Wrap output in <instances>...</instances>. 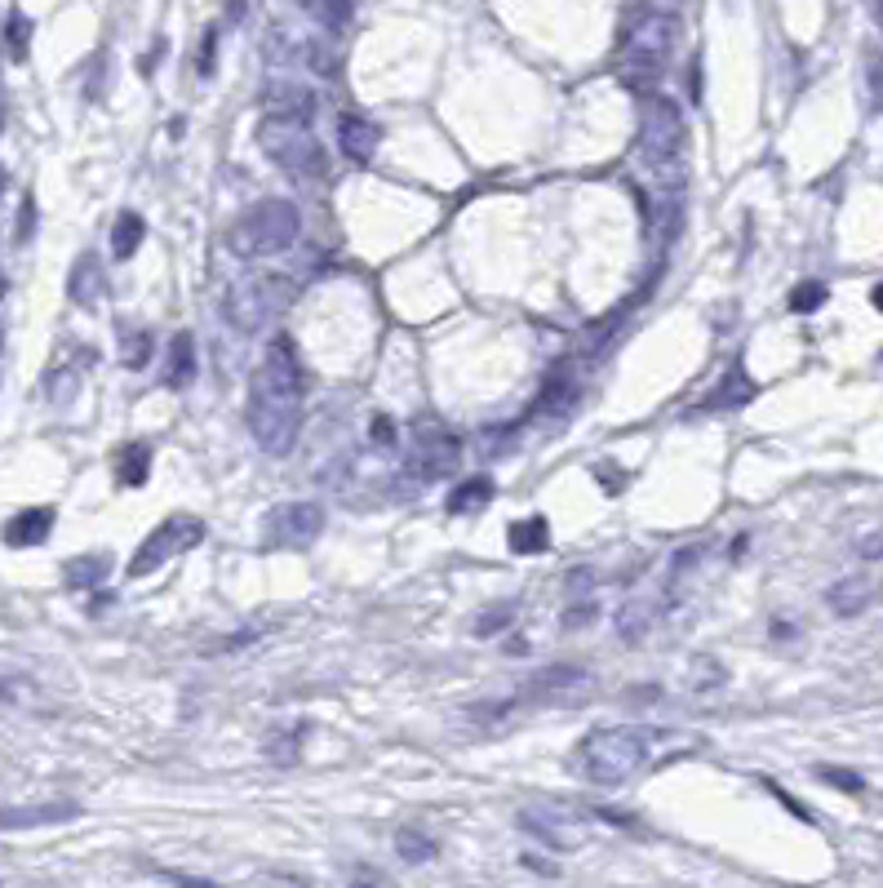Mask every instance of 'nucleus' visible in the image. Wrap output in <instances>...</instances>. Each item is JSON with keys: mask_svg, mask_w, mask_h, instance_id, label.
I'll return each instance as SVG.
<instances>
[{"mask_svg": "<svg viewBox=\"0 0 883 888\" xmlns=\"http://www.w3.org/2000/svg\"><path fill=\"white\" fill-rule=\"evenodd\" d=\"M302 410H307V374L289 338H271L262 352L254 378H249V405L245 423L254 432V444L271 457L294 453L302 436Z\"/></svg>", "mask_w": 883, "mask_h": 888, "instance_id": "f257e3e1", "label": "nucleus"}, {"mask_svg": "<svg viewBox=\"0 0 883 888\" xmlns=\"http://www.w3.org/2000/svg\"><path fill=\"white\" fill-rule=\"evenodd\" d=\"M679 40V13L675 4L662 0H644L631 9V18L622 22V40H617V67H622V85H631L639 98L653 93L657 76L666 71L671 53Z\"/></svg>", "mask_w": 883, "mask_h": 888, "instance_id": "f03ea898", "label": "nucleus"}, {"mask_svg": "<svg viewBox=\"0 0 883 888\" xmlns=\"http://www.w3.org/2000/svg\"><path fill=\"white\" fill-rule=\"evenodd\" d=\"M639 165L657 178V187L666 196L684 191V178H688V125H684V111L671 98H662V93H644Z\"/></svg>", "mask_w": 883, "mask_h": 888, "instance_id": "7ed1b4c3", "label": "nucleus"}, {"mask_svg": "<svg viewBox=\"0 0 883 888\" xmlns=\"http://www.w3.org/2000/svg\"><path fill=\"white\" fill-rule=\"evenodd\" d=\"M653 747V733L644 724H613V729H595L591 738H582L577 747V769L586 782L595 787H622L631 782L644 764H648V751Z\"/></svg>", "mask_w": 883, "mask_h": 888, "instance_id": "20e7f679", "label": "nucleus"}, {"mask_svg": "<svg viewBox=\"0 0 883 888\" xmlns=\"http://www.w3.org/2000/svg\"><path fill=\"white\" fill-rule=\"evenodd\" d=\"M302 231V214L294 200L267 196L258 205H249L231 227H227V249L236 258H271L285 254Z\"/></svg>", "mask_w": 883, "mask_h": 888, "instance_id": "39448f33", "label": "nucleus"}, {"mask_svg": "<svg viewBox=\"0 0 883 888\" xmlns=\"http://www.w3.org/2000/svg\"><path fill=\"white\" fill-rule=\"evenodd\" d=\"M258 147L262 156L285 169L294 182H320L329 174V156L320 147V138L311 134L307 120H285V116H262L258 125Z\"/></svg>", "mask_w": 883, "mask_h": 888, "instance_id": "423d86ee", "label": "nucleus"}, {"mask_svg": "<svg viewBox=\"0 0 883 888\" xmlns=\"http://www.w3.org/2000/svg\"><path fill=\"white\" fill-rule=\"evenodd\" d=\"M294 285L285 276H245L231 285L227 294V320L245 334H258L267 325H276L289 307H294Z\"/></svg>", "mask_w": 883, "mask_h": 888, "instance_id": "0eeeda50", "label": "nucleus"}, {"mask_svg": "<svg viewBox=\"0 0 883 888\" xmlns=\"http://www.w3.org/2000/svg\"><path fill=\"white\" fill-rule=\"evenodd\" d=\"M200 542H205V520H196V515H169V520H160V524L142 537L138 555L129 560V578H151L156 569H165L169 560L187 555V551L200 546Z\"/></svg>", "mask_w": 883, "mask_h": 888, "instance_id": "6e6552de", "label": "nucleus"}, {"mask_svg": "<svg viewBox=\"0 0 883 888\" xmlns=\"http://www.w3.org/2000/svg\"><path fill=\"white\" fill-rule=\"evenodd\" d=\"M519 827L528 836H537L555 854H573V849L586 845V822H577V813H568L559 805H528V809H519Z\"/></svg>", "mask_w": 883, "mask_h": 888, "instance_id": "1a4fd4ad", "label": "nucleus"}, {"mask_svg": "<svg viewBox=\"0 0 883 888\" xmlns=\"http://www.w3.org/2000/svg\"><path fill=\"white\" fill-rule=\"evenodd\" d=\"M325 529V506L320 502H285L267 515V542L271 546H307Z\"/></svg>", "mask_w": 883, "mask_h": 888, "instance_id": "9d476101", "label": "nucleus"}, {"mask_svg": "<svg viewBox=\"0 0 883 888\" xmlns=\"http://www.w3.org/2000/svg\"><path fill=\"white\" fill-rule=\"evenodd\" d=\"M457 457H462V444L453 432H444L436 423H423L418 432H414V457H409V466L423 475V480H440L448 475L453 466H457Z\"/></svg>", "mask_w": 883, "mask_h": 888, "instance_id": "9b49d317", "label": "nucleus"}, {"mask_svg": "<svg viewBox=\"0 0 883 888\" xmlns=\"http://www.w3.org/2000/svg\"><path fill=\"white\" fill-rule=\"evenodd\" d=\"M320 98L302 80H271L262 89V116H285V120H316Z\"/></svg>", "mask_w": 883, "mask_h": 888, "instance_id": "f8f14e48", "label": "nucleus"}, {"mask_svg": "<svg viewBox=\"0 0 883 888\" xmlns=\"http://www.w3.org/2000/svg\"><path fill=\"white\" fill-rule=\"evenodd\" d=\"M586 684H591V675L582 667H546V671L533 675L528 698H537V702H573V698L586 693Z\"/></svg>", "mask_w": 883, "mask_h": 888, "instance_id": "ddd939ff", "label": "nucleus"}, {"mask_svg": "<svg viewBox=\"0 0 883 888\" xmlns=\"http://www.w3.org/2000/svg\"><path fill=\"white\" fill-rule=\"evenodd\" d=\"M378 142H383V129H378L365 111H347V116L338 120V147H343L347 160H356V165L374 160Z\"/></svg>", "mask_w": 883, "mask_h": 888, "instance_id": "4468645a", "label": "nucleus"}, {"mask_svg": "<svg viewBox=\"0 0 883 888\" xmlns=\"http://www.w3.org/2000/svg\"><path fill=\"white\" fill-rule=\"evenodd\" d=\"M80 805L71 800H53V805H22V809H0V831H31V827H53L76 818Z\"/></svg>", "mask_w": 883, "mask_h": 888, "instance_id": "2eb2a0df", "label": "nucleus"}, {"mask_svg": "<svg viewBox=\"0 0 883 888\" xmlns=\"http://www.w3.org/2000/svg\"><path fill=\"white\" fill-rule=\"evenodd\" d=\"M102 289H107V280H102V263H98L93 254H80L76 267H71V276H67V294H71V303H76V307H98V303H102Z\"/></svg>", "mask_w": 883, "mask_h": 888, "instance_id": "dca6fc26", "label": "nucleus"}, {"mask_svg": "<svg viewBox=\"0 0 883 888\" xmlns=\"http://www.w3.org/2000/svg\"><path fill=\"white\" fill-rule=\"evenodd\" d=\"M49 529H53V506H27L4 524V542L9 546H36V542L49 537Z\"/></svg>", "mask_w": 883, "mask_h": 888, "instance_id": "f3484780", "label": "nucleus"}, {"mask_svg": "<svg viewBox=\"0 0 883 888\" xmlns=\"http://www.w3.org/2000/svg\"><path fill=\"white\" fill-rule=\"evenodd\" d=\"M746 401H755V383L746 378L742 365H733V369L724 374V383H720L697 410H702V414H715V410H733V405H746Z\"/></svg>", "mask_w": 883, "mask_h": 888, "instance_id": "a211bd4d", "label": "nucleus"}, {"mask_svg": "<svg viewBox=\"0 0 883 888\" xmlns=\"http://www.w3.org/2000/svg\"><path fill=\"white\" fill-rule=\"evenodd\" d=\"M147 475H151V444L147 441L125 444V448L116 453V484L138 489V484H147Z\"/></svg>", "mask_w": 883, "mask_h": 888, "instance_id": "6ab92c4d", "label": "nucleus"}, {"mask_svg": "<svg viewBox=\"0 0 883 888\" xmlns=\"http://www.w3.org/2000/svg\"><path fill=\"white\" fill-rule=\"evenodd\" d=\"M191 378H196V338L182 329V334H173V343H169V369H165V383H169L173 392H182Z\"/></svg>", "mask_w": 883, "mask_h": 888, "instance_id": "aec40b11", "label": "nucleus"}, {"mask_svg": "<svg viewBox=\"0 0 883 888\" xmlns=\"http://www.w3.org/2000/svg\"><path fill=\"white\" fill-rule=\"evenodd\" d=\"M871 582L857 573V578H844V582H835L831 591H826V600H831V609L840 613V618H857L866 604H871Z\"/></svg>", "mask_w": 883, "mask_h": 888, "instance_id": "412c9836", "label": "nucleus"}, {"mask_svg": "<svg viewBox=\"0 0 883 888\" xmlns=\"http://www.w3.org/2000/svg\"><path fill=\"white\" fill-rule=\"evenodd\" d=\"M396 854L409 862V867H423V862H436L440 858V840L423 827H400L396 831Z\"/></svg>", "mask_w": 883, "mask_h": 888, "instance_id": "4be33fe9", "label": "nucleus"}, {"mask_svg": "<svg viewBox=\"0 0 883 888\" xmlns=\"http://www.w3.org/2000/svg\"><path fill=\"white\" fill-rule=\"evenodd\" d=\"M142 236H147V223H142V214H133V209H125L120 218H116V227H111V258H133L138 249H142Z\"/></svg>", "mask_w": 883, "mask_h": 888, "instance_id": "5701e85b", "label": "nucleus"}, {"mask_svg": "<svg viewBox=\"0 0 883 888\" xmlns=\"http://www.w3.org/2000/svg\"><path fill=\"white\" fill-rule=\"evenodd\" d=\"M510 551L515 555H537V551H546L550 546V524L542 520V515H533V520H519V524H510Z\"/></svg>", "mask_w": 883, "mask_h": 888, "instance_id": "b1692460", "label": "nucleus"}, {"mask_svg": "<svg viewBox=\"0 0 883 888\" xmlns=\"http://www.w3.org/2000/svg\"><path fill=\"white\" fill-rule=\"evenodd\" d=\"M488 497H493V480H488V475H470V480H462V484L448 493V511H453V515L479 511Z\"/></svg>", "mask_w": 883, "mask_h": 888, "instance_id": "393cba45", "label": "nucleus"}, {"mask_svg": "<svg viewBox=\"0 0 883 888\" xmlns=\"http://www.w3.org/2000/svg\"><path fill=\"white\" fill-rule=\"evenodd\" d=\"M107 569H111V560L107 555H80V560H67V586H98L102 578H107Z\"/></svg>", "mask_w": 883, "mask_h": 888, "instance_id": "a878e982", "label": "nucleus"}, {"mask_svg": "<svg viewBox=\"0 0 883 888\" xmlns=\"http://www.w3.org/2000/svg\"><path fill=\"white\" fill-rule=\"evenodd\" d=\"M120 361H125L129 369H142V365L151 361V334H147V329H125V334H120Z\"/></svg>", "mask_w": 883, "mask_h": 888, "instance_id": "bb28decb", "label": "nucleus"}, {"mask_svg": "<svg viewBox=\"0 0 883 888\" xmlns=\"http://www.w3.org/2000/svg\"><path fill=\"white\" fill-rule=\"evenodd\" d=\"M826 298H831V289H826L822 280H804V285L791 289V312H795V316H808V312L826 307Z\"/></svg>", "mask_w": 883, "mask_h": 888, "instance_id": "cd10ccee", "label": "nucleus"}, {"mask_svg": "<svg viewBox=\"0 0 883 888\" xmlns=\"http://www.w3.org/2000/svg\"><path fill=\"white\" fill-rule=\"evenodd\" d=\"M817 778H822V782H831V787H835V791H844V796H862V791H866V782H862L853 769H840V764H822V769H817Z\"/></svg>", "mask_w": 883, "mask_h": 888, "instance_id": "c85d7f7f", "label": "nucleus"}, {"mask_svg": "<svg viewBox=\"0 0 883 888\" xmlns=\"http://www.w3.org/2000/svg\"><path fill=\"white\" fill-rule=\"evenodd\" d=\"M302 738H307V724H298V729H294V733H285V738H271V742H267V756H271V760H280V764H294V760H298V742H302Z\"/></svg>", "mask_w": 883, "mask_h": 888, "instance_id": "c756f323", "label": "nucleus"}, {"mask_svg": "<svg viewBox=\"0 0 883 888\" xmlns=\"http://www.w3.org/2000/svg\"><path fill=\"white\" fill-rule=\"evenodd\" d=\"M4 40H9V53L22 62V58H27V40H31V22H27L22 13H13L9 27H4Z\"/></svg>", "mask_w": 883, "mask_h": 888, "instance_id": "7c9ffc66", "label": "nucleus"}, {"mask_svg": "<svg viewBox=\"0 0 883 888\" xmlns=\"http://www.w3.org/2000/svg\"><path fill=\"white\" fill-rule=\"evenodd\" d=\"M214 53H218V27L205 31V45H200V53H196V71H200V76H214Z\"/></svg>", "mask_w": 883, "mask_h": 888, "instance_id": "2f4dec72", "label": "nucleus"}, {"mask_svg": "<svg viewBox=\"0 0 883 888\" xmlns=\"http://www.w3.org/2000/svg\"><path fill=\"white\" fill-rule=\"evenodd\" d=\"M595 613H599V609H595L591 600H577V604H573V613H564V626H568V631H577V626L595 622Z\"/></svg>", "mask_w": 883, "mask_h": 888, "instance_id": "473e14b6", "label": "nucleus"}, {"mask_svg": "<svg viewBox=\"0 0 883 888\" xmlns=\"http://www.w3.org/2000/svg\"><path fill=\"white\" fill-rule=\"evenodd\" d=\"M510 613H515V609H510V604H497V613H488V618H479V622H475V631H479V635H493V631H497V626H506V622H510Z\"/></svg>", "mask_w": 883, "mask_h": 888, "instance_id": "72a5a7b5", "label": "nucleus"}, {"mask_svg": "<svg viewBox=\"0 0 883 888\" xmlns=\"http://www.w3.org/2000/svg\"><path fill=\"white\" fill-rule=\"evenodd\" d=\"M369 436H374V444H383V448H391L396 444V423L383 414V418H374L369 423Z\"/></svg>", "mask_w": 883, "mask_h": 888, "instance_id": "f704fd0d", "label": "nucleus"}, {"mask_svg": "<svg viewBox=\"0 0 883 888\" xmlns=\"http://www.w3.org/2000/svg\"><path fill=\"white\" fill-rule=\"evenodd\" d=\"M31 227H36V205L22 200V214H18V240H31Z\"/></svg>", "mask_w": 883, "mask_h": 888, "instance_id": "c9c22d12", "label": "nucleus"}, {"mask_svg": "<svg viewBox=\"0 0 883 888\" xmlns=\"http://www.w3.org/2000/svg\"><path fill=\"white\" fill-rule=\"evenodd\" d=\"M857 551H862V560H880V555H883V533H871V537H866Z\"/></svg>", "mask_w": 883, "mask_h": 888, "instance_id": "e433bc0d", "label": "nucleus"}, {"mask_svg": "<svg viewBox=\"0 0 883 888\" xmlns=\"http://www.w3.org/2000/svg\"><path fill=\"white\" fill-rule=\"evenodd\" d=\"M506 653H510V658H515V653H528V644H524V640H506Z\"/></svg>", "mask_w": 883, "mask_h": 888, "instance_id": "4c0bfd02", "label": "nucleus"}, {"mask_svg": "<svg viewBox=\"0 0 883 888\" xmlns=\"http://www.w3.org/2000/svg\"><path fill=\"white\" fill-rule=\"evenodd\" d=\"M871 303H875V312H883V280L875 285V294H871Z\"/></svg>", "mask_w": 883, "mask_h": 888, "instance_id": "58836bf2", "label": "nucleus"}, {"mask_svg": "<svg viewBox=\"0 0 883 888\" xmlns=\"http://www.w3.org/2000/svg\"><path fill=\"white\" fill-rule=\"evenodd\" d=\"M0 698H9V689H4V684H0Z\"/></svg>", "mask_w": 883, "mask_h": 888, "instance_id": "ea45409f", "label": "nucleus"}, {"mask_svg": "<svg viewBox=\"0 0 883 888\" xmlns=\"http://www.w3.org/2000/svg\"><path fill=\"white\" fill-rule=\"evenodd\" d=\"M0 347H4V325H0Z\"/></svg>", "mask_w": 883, "mask_h": 888, "instance_id": "a19ab883", "label": "nucleus"}, {"mask_svg": "<svg viewBox=\"0 0 883 888\" xmlns=\"http://www.w3.org/2000/svg\"><path fill=\"white\" fill-rule=\"evenodd\" d=\"M0 191H4V169H0Z\"/></svg>", "mask_w": 883, "mask_h": 888, "instance_id": "79ce46f5", "label": "nucleus"}, {"mask_svg": "<svg viewBox=\"0 0 883 888\" xmlns=\"http://www.w3.org/2000/svg\"><path fill=\"white\" fill-rule=\"evenodd\" d=\"M0 125H4V102H0Z\"/></svg>", "mask_w": 883, "mask_h": 888, "instance_id": "37998d69", "label": "nucleus"}]
</instances>
